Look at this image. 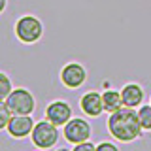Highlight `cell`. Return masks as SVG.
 Listing matches in <instances>:
<instances>
[{
    "label": "cell",
    "instance_id": "6da1fadb",
    "mask_svg": "<svg viewBox=\"0 0 151 151\" xmlns=\"http://www.w3.org/2000/svg\"><path fill=\"white\" fill-rule=\"evenodd\" d=\"M108 129L117 140L121 142H130L138 138L142 132V123L140 117L132 108H121V110L113 111L110 121H108Z\"/></svg>",
    "mask_w": 151,
    "mask_h": 151
},
{
    "label": "cell",
    "instance_id": "7a4b0ae2",
    "mask_svg": "<svg viewBox=\"0 0 151 151\" xmlns=\"http://www.w3.org/2000/svg\"><path fill=\"white\" fill-rule=\"evenodd\" d=\"M42 32H44L42 23L32 15H25L15 23V34L25 44H34V42H38L42 38Z\"/></svg>",
    "mask_w": 151,
    "mask_h": 151
},
{
    "label": "cell",
    "instance_id": "3957f363",
    "mask_svg": "<svg viewBox=\"0 0 151 151\" xmlns=\"http://www.w3.org/2000/svg\"><path fill=\"white\" fill-rule=\"evenodd\" d=\"M13 111V115H30L34 111V98L27 89H15L4 100Z\"/></svg>",
    "mask_w": 151,
    "mask_h": 151
},
{
    "label": "cell",
    "instance_id": "277c9868",
    "mask_svg": "<svg viewBox=\"0 0 151 151\" xmlns=\"http://www.w3.org/2000/svg\"><path fill=\"white\" fill-rule=\"evenodd\" d=\"M57 140H59V130H57V125H53L49 119L38 123L34 130H32V142H34V145H38L42 149L53 147Z\"/></svg>",
    "mask_w": 151,
    "mask_h": 151
},
{
    "label": "cell",
    "instance_id": "5b68a950",
    "mask_svg": "<svg viewBox=\"0 0 151 151\" xmlns=\"http://www.w3.org/2000/svg\"><path fill=\"white\" fill-rule=\"evenodd\" d=\"M64 138L72 144H81L91 138V125L83 119H72L64 125Z\"/></svg>",
    "mask_w": 151,
    "mask_h": 151
},
{
    "label": "cell",
    "instance_id": "8992f818",
    "mask_svg": "<svg viewBox=\"0 0 151 151\" xmlns=\"http://www.w3.org/2000/svg\"><path fill=\"white\" fill-rule=\"evenodd\" d=\"M85 78H87V72H85V68L81 64H78V63H70L60 70V81L70 89L81 87Z\"/></svg>",
    "mask_w": 151,
    "mask_h": 151
},
{
    "label": "cell",
    "instance_id": "52a82bcc",
    "mask_svg": "<svg viewBox=\"0 0 151 151\" xmlns=\"http://www.w3.org/2000/svg\"><path fill=\"white\" fill-rule=\"evenodd\" d=\"M45 117L57 127L66 125V123L70 121V117H72V108H70L66 102H60V100L51 102L49 106H47V110H45Z\"/></svg>",
    "mask_w": 151,
    "mask_h": 151
},
{
    "label": "cell",
    "instance_id": "ba28073f",
    "mask_svg": "<svg viewBox=\"0 0 151 151\" xmlns=\"http://www.w3.org/2000/svg\"><path fill=\"white\" fill-rule=\"evenodd\" d=\"M34 127H36L34 121L28 115H13L8 125V132L13 138H25V136H28L34 130Z\"/></svg>",
    "mask_w": 151,
    "mask_h": 151
},
{
    "label": "cell",
    "instance_id": "9c48e42d",
    "mask_svg": "<svg viewBox=\"0 0 151 151\" xmlns=\"http://www.w3.org/2000/svg\"><path fill=\"white\" fill-rule=\"evenodd\" d=\"M81 110L87 113V115H91V117H98L104 111V98H102V94H98L94 91L83 94L81 96Z\"/></svg>",
    "mask_w": 151,
    "mask_h": 151
},
{
    "label": "cell",
    "instance_id": "30bf717a",
    "mask_svg": "<svg viewBox=\"0 0 151 151\" xmlns=\"http://www.w3.org/2000/svg\"><path fill=\"white\" fill-rule=\"evenodd\" d=\"M121 96H123V104H125L127 108H136V106L142 104V100H144V91H142L140 85L129 83V85L123 87Z\"/></svg>",
    "mask_w": 151,
    "mask_h": 151
},
{
    "label": "cell",
    "instance_id": "8fae6325",
    "mask_svg": "<svg viewBox=\"0 0 151 151\" xmlns=\"http://www.w3.org/2000/svg\"><path fill=\"white\" fill-rule=\"evenodd\" d=\"M102 98H104V110L110 111V113L121 110V106H125V104H123V96H121L119 91H106L102 94Z\"/></svg>",
    "mask_w": 151,
    "mask_h": 151
},
{
    "label": "cell",
    "instance_id": "7c38bea8",
    "mask_svg": "<svg viewBox=\"0 0 151 151\" xmlns=\"http://www.w3.org/2000/svg\"><path fill=\"white\" fill-rule=\"evenodd\" d=\"M138 117H140V123H142V129L151 130V104L149 106H142L140 108Z\"/></svg>",
    "mask_w": 151,
    "mask_h": 151
},
{
    "label": "cell",
    "instance_id": "4fadbf2b",
    "mask_svg": "<svg viewBox=\"0 0 151 151\" xmlns=\"http://www.w3.org/2000/svg\"><path fill=\"white\" fill-rule=\"evenodd\" d=\"M12 117H13V111L9 110V106L6 102H2L0 104V129H8Z\"/></svg>",
    "mask_w": 151,
    "mask_h": 151
},
{
    "label": "cell",
    "instance_id": "5bb4252c",
    "mask_svg": "<svg viewBox=\"0 0 151 151\" xmlns=\"http://www.w3.org/2000/svg\"><path fill=\"white\" fill-rule=\"evenodd\" d=\"M12 91H13V89H12V83H9V78L6 74H0V98L6 100Z\"/></svg>",
    "mask_w": 151,
    "mask_h": 151
},
{
    "label": "cell",
    "instance_id": "9a60e30c",
    "mask_svg": "<svg viewBox=\"0 0 151 151\" xmlns=\"http://www.w3.org/2000/svg\"><path fill=\"white\" fill-rule=\"evenodd\" d=\"M74 151H96V147L93 144H89V142H81V144H76Z\"/></svg>",
    "mask_w": 151,
    "mask_h": 151
},
{
    "label": "cell",
    "instance_id": "2e32d148",
    "mask_svg": "<svg viewBox=\"0 0 151 151\" xmlns=\"http://www.w3.org/2000/svg\"><path fill=\"white\" fill-rule=\"evenodd\" d=\"M96 151H119V149H117L113 144H110V142H104V144L96 145Z\"/></svg>",
    "mask_w": 151,
    "mask_h": 151
},
{
    "label": "cell",
    "instance_id": "e0dca14e",
    "mask_svg": "<svg viewBox=\"0 0 151 151\" xmlns=\"http://www.w3.org/2000/svg\"><path fill=\"white\" fill-rule=\"evenodd\" d=\"M6 9V0H2V4H0V12H4Z\"/></svg>",
    "mask_w": 151,
    "mask_h": 151
},
{
    "label": "cell",
    "instance_id": "ac0fdd59",
    "mask_svg": "<svg viewBox=\"0 0 151 151\" xmlns=\"http://www.w3.org/2000/svg\"><path fill=\"white\" fill-rule=\"evenodd\" d=\"M59 151H68V149H59Z\"/></svg>",
    "mask_w": 151,
    "mask_h": 151
}]
</instances>
